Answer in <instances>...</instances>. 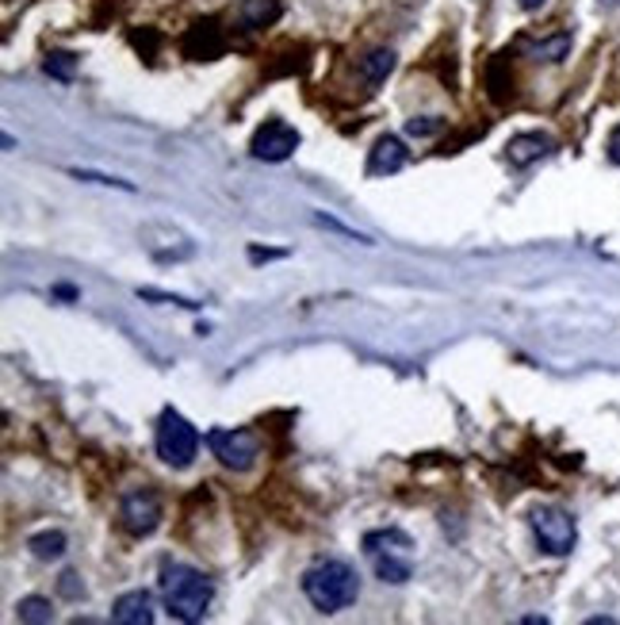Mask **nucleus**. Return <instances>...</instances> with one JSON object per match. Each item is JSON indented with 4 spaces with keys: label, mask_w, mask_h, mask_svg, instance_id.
<instances>
[{
    "label": "nucleus",
    "mask_w": 620,
    "mask_h": 625,
    "mask_svg": "<svg viewBox=\"0 0 620 625\" xmlns=\"http://www.w3.org/2000/svg\"><path fill=\"white\" fill-rule=\"evenodd\" d=\"M162 599H165V610L177 621H199L211 610L214 584L188 564L165 560L162 564Z\"/></svg>",
    "instance_id": "obj_1"
},
{
    "label": "nucleus",
    "mask_w": 620,
    "mask_h": 625,
    "mask_svg": "<svg viewBox=\"0 0 620 625\" xmlns=\"http://www.w3.org/2000/svg\"><path fill=\"white\" fill-rule=\"evenodd\" d=\"M302 594L319 614H337L349 610L360 594V576L345 560H322L302 572Z\"/></svg>",
    "instance_id": "obj_2"
},
{
    "label": "nucleus",
    "mask_w": 620,
    "mask_h": 625,
    "mask_svg": "<svg viewBox=\"0 0 620 625\" xmlns=\"http://www.w3.org/2000/svg\"><path fill=\"white\" fill-rule=\"evenodd\" d=\"M196 453H199V430L172 407H165L162 418H157V457L172 468H188Z\"/></svg>",
    "instance_id": "obj_3"
},
{
    "label": "nucleus",
    "mask_w": 620,
    "mask_h": 625,
    "mask_svg": "<svg viewBox=\"0 0 620 625\" xmlns=\"http://www.w3.org/2000/svg\"><path fill=\"white\" fill-rule=\"evenodd\" d=\"M528 525H532V533H537L540 552H547V557H567L574 549V541H579L574 518L559 506H537L528 515Z\"/></svg>",
    "instance_id": "obj_4"
},
{
    "label": "nucleus",
    "mask_w": 620,
    "mask_h": 625,
    "mask_svg": "<svg viewBox=\"0 0 620 625\" xmlns=\"http://www.w3.org/2000/svg\"><path fill=\"white\" fill-rule=\"evenodd\" d=\"M207 449L219 457V464L234 468V472H249L261 457V445H257V437L249 430H207Z\"/></svg>",
    "instance_id": "obj_5"
},
{
    "label": "nucleus",
    "mask_w": 620,
    "mask_h": 625,
    "mask_svg": "<svg viewBox=\"0 0 620 625\" xmlns=\"http://www.w3.org/2000/svg\"><path fill=\"white\" fill-rule=\"evenodd\" d=\"M119 525L135 537H150L157 525H162V499H157L150 488L127 491L123 503H119Z\"/></svg>",
    "instance_id": "obj_6"
},
{
    "label": "nucleus",
    "mask_w": 620,
    "mask_h": 625,
    "mask_svg": "<svg viewBox=\"0 0 620 625\" xmlns=\"http://www.w3.org/2000/svg\"><path fill=\"white\" fill-rule=\"evenodd\" d=\"M249 150H253V158H261V162H287L299 150V131L284 119H265L253 131Z\"/></svg>",
    "instance_id": "obj_7"
},
{
    "label": "nucleus",
    "mask_w": 620,
    "mask_h": 625,
    "mask_svg": "<svg viewBox=\"0 0 620 625\" xmlns=\"http://www.w3.org/2000/svg\"><path fill=\"white\" fill-rule=\"evenodd\" d=\"M406 162H410L406 142L395 138V135H383V138H376V146H371L368 177H391V173H398V169L406 165Z\"/></svg>",
    "instance_id": "obj_8"
},
{
    "label": "nucleus",
    "mask_w": 620,
    "mask_h": 625,
    "mask_svg": "<svg viewBox=\"0 0 620 625\" xmlns=\"http://www.w3.org/2000/svg\"><path fill=\"white\" fill-rule=\"evenodd\" d=\"M153 614V594L150 591H127L115 599L111 606V621L115 625H150Z\"/></svg>",
    "instance_id": "obj_9"
},
{
    "label": "nucleus",
    "mask_w": 620,
    "mask_h": 625,
    "mask_svg": "<svg viewBox=\"0 0 620 625\" xmlns=\"http://www.w3.org/2000/svg\"><path fill=\"white\" fill-rule=\"evenodd\" d=\"M184 54H188V58H196V62L219 58V54H223V31H219V23H214V20L192 23L188 35H184Z\"/></svg>",
    "instance_id": "obj_10"
},
{
    "label": "nucleus",
    "mask_w": 620,
    "mask_h": 625,
    "mask_svg": "<svg viewBox=\"0 0 620 625\" xmlns=\"http://www.w3.org/2000/svg\"><path fill=\"white\" fill-rule=\"evenodd\" d=\"M544 154H552V138L540 135V131L517 135V138H510V146H506V158H510V165H517V169L540 162Z\"/></svg>",
    "instance_id": "obj_11"
},
{
    "label": "nucleus",
    "mask_w": 620,
    "mask_h": 625,
    "mask_svg": "<svg viewBox=\"0 0 620 625\" xmlns=\"http://www.w3.org/2000/svg\"><path fill=\"white\" fill-rule=\"evenodd\" d=\"M406 549H414V541H410V533H402V530H371V533H364V552L368 557H380V552H406Z\"/></svg>",
    "instance_id": "obj_12"
},
{
    "label": "nucleus",
    "mask_w": 620,
    "mask_h": 625,
    "mask_svg": "<svg viewBox=\"0 0 620 625\" xmlns=\"http://www.w3.org/2000/svg\"><path fill=\"white\" fill-rule=\"evenodd\" d=\"M280 16V4L276 0H241L238 4V23L245 31H257V27H265Z\"/></svg>",
    "instance_id": "obj_13"
},
{
    "label": "nucleus",
    "mask_w": 620,
    "mask_h": 625,
    "mask_svg": "<svg viewBox=\"0 0 620 625\" xmlns=\"http://www.w3.org/2000/svg\"><path fill=\"white\" fill-rule=\"evenodd\" d=\"M391 69H395V50H387V47H376L360 58V77L368 84H383L391 77Z\"/></svg>",
    "instance_id": "obj_14"
},
{
    "label": "nucleus",
    "mask_w": 620,
    "mask_h": 625,
    "mask_svg": "<svg viewBox=\"0 0 620 625\" xmlns=\"http://www.w3.org/2000/svg\"><path fill=\"white\" fill-rule=\"evenodd\" d=\"M371 564H376V576L383 579V584H406L410 579V560L398 557V552H380V557H371Z\"/></svg>",
    "instance_id": "obj_15"
},
{
    "label": "nucleus",
    "mask_w": 620,
    "mask_h": 625,
    "mask_svg": "<svg viewBox=\"0 0 620 625\" xmlns=\"http://www.w3.org/2000/svg\"><path fill=\"white\" fill-rule=\"evenodd\" d=\"M27 549H31L39 560H57V557H62V552H65V533H62V530L35 533L31 541H27Z\"/></svg>",
    "instance_id": "obj_16"
},
{
    "label": "nucleus",
    "mask_w": 620,
    "mask_h": 625,
    "mask_svg": "<svg viewBox=\"0 0 620 625\" xmlns=\"http://www.w3.org/2000/svg\"><path fill=\"white\" fill-rule=\"evenodd\" d=\"M16 614H20V621H31V625H47V621H54L50 599H42V594H27V599H20Z\"/></svg>",
    "instance_id": "obj_17"
},
{
    "label": "nucleus",
    "mask_w": 620,
    "mask_h": 625,
    "mask_svg": "<svg viewBox=\"0 0 620 625\" xmlns=\"http://www.w3.org/2000/svg\"><path fill=\"white\" fill-rule=\"evenodd\" d=\"M77 54L74 50H50L47 54V74L54 77V81H74V74H77Z\"/></svg>",
    "instance_id": "obj_18"
},
{
    "label": "nucleus",
    "mask_w": 620,
    "mask_h": 625,
    "mask_svg": "<svg viewBox=\"0 0 620 625\" xmlns=\"http://www.w3.org/2000/svg\"><path fill=\"white\" fill-rule=\"evenodd\" d=\"M567 50H571V35H555L547 42H537V47H532V58L537 62H563Z\"/></svg>",
    "instance_id": "obj_19"
},
{
    "label": "nucleus",
    "mask_w": 620,
    "mask_h": 625,
    "mask_svg": "<svg viewBox=\"0 0 620 625\" xmlns=\"http://www.w3.org/2000/svg\"><path fill=\"white\" fill-rule=\"evenodd\" d=\"M57 591H62L69 603H77L81 594H84V584L77 579V572H62V579H57Z\"/></svg>",
    "instance_id": "obj_20"
},
{
    "label": "nucleus",
    "mask_w": 620,
    "mask_h": 625,
    "mask_svg": "<svg viewBox=\"0 0 620 625\" xmlns=\"http://www.w3.org/2000/svg\"><path fill=\"white\" fill-rule=\"evenodd\" d=\"M444 127V119H437V116H422V119H410L406 123V131L410 135H437Z\"/></svg>",
    "instance_id": "obj_21"
},
{
    "label": "nucleus",
    "mask_w": 620,
    "mask_h": 625,
    "mask_svg": "<svg viewBox=\"0 0 620 625\" xmlns=\"http://www.w3.org/2000/svg\"><path fill=\"white\" fill-rule=\"evenodd\" d=\"M74 177H77V180H96V184H115V189L135 192V184H131V180H119V177H100V173H89V169H74Z\"/></svg>",
    "instance_id": "obj_22"
},
{
    "label": "nucleus",
    "mask_w": 620,
    "mask_h": 625,
    "mask_svg": "<svg viewBox=\"0 0 620 625\" xmlns=\"http://www.w3.org/2000/svg\"><path fill=\"white\" fill-rule=\"evenodd\" d=\"M605 154H609V162H613V165H620V123L613 127L609 142H605Z\"/></svg>",
    "instance_id": "obj_23"
},
{
    "label": "nucleus",
    "mask_w": 620,
    "mask_h": 625,
    "mask_svg": "<svg viewBox=\"0 0 620 625\" xmlns=\"http://www.w3.org/2000/svg\"><path fill=\"white\" fill-rule=\"evenodd\" d=\"M54 295H57V300H77V288H74V284H54Z\"/></svg>",
    "instance_id": "obj_24"
},
{
    "label": "nucleus",
    "mask_w": 620,
    "mask_h": 625,
    "mask_svg": "<svg viewBox=\"0 0 620 625\" xmlns=\"http://www.w3.org/2000/svg\"><path fill=\"white\" fill-rule=\"evenodd\" d=\"M517 4H521L525 12H537V8H544V4H547V0H517Z\"/></svg>",
    "instance_id": "obj_25"
},
{
    "label": "nucleus",
    "mask_w": 620,
    "mask_h": 625,
    "mask_svg": "<svg viewBox=\"0 0 620 625\" xmlns=\"http://www.w3.org/2000/svg\"><path fill=\"white\" fill-rule=\"evenodd\" d=\"M601 4H609V8H616V4H620V0H601Z\"/></svg>",
    "instance_id": "obj_26"
}]
</instances>
